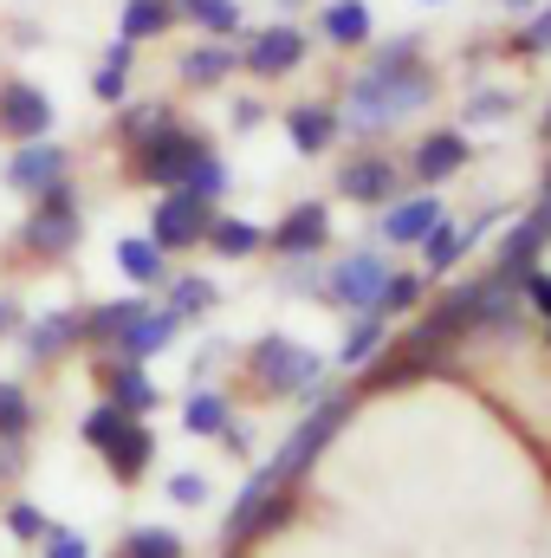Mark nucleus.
Here are the masks:
<instances>
[{
	"label": "nucleus",
	"mask_w": 551,
	"mask_h": 558,
	"mask_svg": "<svg viewBox=\"0 0 551 558\" xmlns=\"http://www.w3.org/2000/svg\"><path fill=\"white\" fill-rule=\"evenodd\" d=\"M162 260H169V254H162L149 234H124V241H118V274L131 279V286H156V279H169Z\"/></svg>",
	"instance_id": "a878e982"
},
{
	"label": "nucleus",
	"mask_w": 551,
	"mask_h": 558,
	"mask_svg": "<svg viewBox=\"0 0 551 558\" xmlns=\"http://www.w3.org/2000/svg\"><path fill=\"white\" fill-rule=\"evenodd\" d=\"M175 20L201 26L208 39H234L241 33V0H175Z\"/></svg>",
	"instance_id": "bb28decb"
},
{
	"label": "nucleus",
	"mask_w": 551,
	"mask_h": 558,
	"mask_svg": "<svg viewBox=\"0 0 551 558\" xmlns=\"http://www.w3.org/2000/svg\"><path fill=\"white\" fill-rule=\"evenodd\" d=\"M434 221H441L434 195H396V202H383V241H396V247H415Z\"/></svg>",
	"instance_id": "a211bd4d"
},
{
	"label": "nucleus",
	"mask_w": 551,
	"mask_h": 558,
	"mask_svg": "<svg viewBox=\"0 0 551 558\" xmlns=\"http://www.w3.org/2000/svg\"><path fill=\"white\" fill-rule=\"evenodd\" d=\"M487 221H493V215H480V221H467V228H454V221L441 215V221H434V228L421 234V254H428V274H448V267H454V260H461V254H467V247L480 241V228H487Z\"/></svg>",
	"instance_id": "5701e85b"
},
{
	"label": "nucleus",
	"mask_w": 551,
	"mask_h": 558,
	"mask_svg": "<svg viewBox=\"0 0 551 558\" xmlns=\"http://www.w3.org/2000/svg\"><path fill=\"white\" fill-rule=\"evenodd\" d=\"M526 299H532V305L551 318V274H539V267H532V274H526Z\"/></svg>",
	"instance_id": "37998d69"
},
{
	"label": "nucleus",
	"mask_w": 551,
	"mask_h": 558,
	"mask_svg": "<svg viewBox=\"0 0 551 558\" xmlns=\"http://www.w3.org/2000/svg\"><path fill=\"white\" fill-rule=\"evenodd\" d=\"M208 221H215V202H201L195 189H162V202L149 215V241L162 254H182V247H201Z\"/></svg>",
	"instance_id": "0eeeda50"
},
{
	"label": "nucleus",
	"mask_w": 551,
	"mask_h": 558,
	"mask_svg": "<svg viewBox=\"0 0 551 558\" xmlns=\"http://www.w3.org/2000/svg\"><path fill=\"white\" fill-rule=\"evenodd\" d=\"M65 169H72V156H65V143H52V137H33V143H20L13 156H7V189L13 195H46L52 182H65Z\"/></svg>",
	"instance_id": "1a4fd4ad"
},
{
	"label": "nucleus",
	"mask_w": 551,
	"mask_h": 558,
	"mask_svg": "<svg viewBox=\"0 0 551 558\" xmlns=\"http://www.w3.org/2000/svg\"><path fill=\"white\" fill-rule=\"evenodd\" d=\"M298 65H305V33H298L292 20L260 26V33L241 46V72H254V78H285V72H298Z\"/></svg>",
	"instance_id": "9b49d317"
},
{
	"label": "nucleus",
	"mask_w": 551,
	"mask_h": 558,
	"mask_svg": "<svg viewBox=\"0 0 551 558\" xmlns=\"http://www.w3.org/2000/svg\"><path fill=\"white\" fill-rule=\"evenodd\" d=\"M7 533H13V539H46V533H52V520H46L33 500H13V507H7Z\"/></svg>",
	"instance_id": "e433bc0d"
},
{
	"label": "nucleus",
	"mask_w": 551,
	"mask_h": 558,
	"mask_svg": "<svg viewBox=\"0 0 551 558\" xmlns=\"http://www.w3.org/2000/svg\"><path fill=\"white\" fill-rule=\"evenodd\" d=\"M434 98V72L421 65V39H390L344 92V131H390Z\"/></svg>",
	"instance_id": "f257e3e1"
},
{
	"label": "nucleus",
	"mask_w": 551,
	"mask_h": 558,
	"mask_svg": "<svg viewBox=\"0 0 551 558\" xmlns=\"http://www.w3.org/2000/svg\"><path fill=\"white\" fill-rule=\"evenodd\" d=\"M208 149H215V143L201 137V131H188V124H175V118H169V124H156L149 137L131 143V175L149 182V189H182V182H188V169H195Z\"/></svg>",
	"instance_id": "7ed1b4c3"
},
{
	"label": "nucleus",
	"mask_w": 551,
	"mask_h": 558,
	"mask_svg": "<svg viewBox=\"0 0 551 558\" xmlns=\"http://www.w3.org/2000/svg\"><path fill=\"white\" fill-rule=\"evenodd\" d=\"M241 72V52L228 46V39H201V46H188L182 59H175V78L188 85V92H215V85H228Z\"/></svg>",
	"instance_id": "ddd939ff"
},
{
	"label": "nucleus",
	"mask_w": 551,
	"mask_h": 558,
	"mask_svg": "<svg viewBox=\"0 0 551 558\" xmlns=\"http://www.w3.org/2000/svg\"><path fill=\"white\" fill-rule=\"evenodd\" d=\"M169 312H175V318H201V312H215V286H208V279H175V286H169Z\"/></svg>",
	"instance_id": "72a5a7b5"
},
{
	"label": "nucleus",
	"mask_w": 551,
	"mask_h": 558,
	"mask_svg": "<svg viewBox=\"0 0 551 558\" xmlns=\"http://www.w3.org/2000/svg\"><path fill=\"white\" fill-rule=\"evenodd\" d=\"M506 111H513L506 92H474V98H467V118H474V124H500Z\"/></svg>",
	"instance_id": "58836bf2"
},
{
	"label": "nucleus",
	"mask_w": 551,
	"mask_h": 558,
	"mask_svg": "<svg viewBox=\"0 0 551 558\" xmlns=\"http://www.w3.org/2000/svg\"><path fill=\"white\" fill-rule=\"evenodd\" d=\"M78 435L105 454V468H111L118 481H137L143 468L156 461V435L143 428V416L118 410V403H98V410L85 416V428H78Z\"/></svg>",
	"instance_id": "20e7f679"
},
{
	"label": "nucleus",
	"mask_w": 551,
	"mask_h": 558,
	"mask_svg": "<svg viewBox=\"0 0 551 558\" xmlns=\"http://www.w3.org/2000/svg\"><path fill=\"white\" fill-rule=\"evenodd\" d=\"M98 377H105V403H118V410H131V416H149V410H156V384H149V371H143L137 357H118V364H105Z\"/></svg>",
	"instance_id": "6ab92c4d"
},
{
	"label": "nucleus",
	"mask_w": 551,
	"mask_h": 558,
	"mask_svg": "<svg viewBox=\"0 0 551 558\" xmlns=\"http://www.w3.org/2000/svg\"><path fill=\"white\" fill-rule=\"evenodd\" d=\"M20 454H26L20 441H0V481H13V474H20Z\"/></svg>",
	"instance_id": "c03bdc74"
},
{
	"label": "nucleus",
	"mask_w": 551,
	"mask_h": 558,
	"mask_svg": "<svg viewBox=\"0 0 551 558\" xmlns=\"http://www.w3.org/2000/svg\"><path fill=\"white\" fill-rule=\"evenodd\" d=\"M551 234V215L539 208V215H526V228L500 247V267H493V279H506V286H526V274L539 267V247H546Z\"/></svg>",
	"instance_id": "aec40b11"
},
{
	"label": "nucleus",
	"mask_w": 551,
	"mask_h": 558,
	"mask_svg": "<svg viewBox=\"0 0 551 558\" xmlns=\"http://www.w3.org/2000/svg\"><path fill=\"white\" fill-rule=\"evenodd\" d=\"M519 52H551V7L539 13V20L519 26Z\"/></svg>",
	"instance_id": "a19ab883"
},
{
	"label": "nucleus",
	"mask_w": 551,
	"mask_h": 558,
	"mask_svg": "<svg viewBox=\"0 0 551 558\" xmlns=\"http://www.w3.org/2000/svg\"><path fill=\"white\" fill-rule=\"evenodd\" d=\"M52 124H59V111H52L46 85H33V78H0V131H7V137L13 143L52 137Z\"/></svg>",
	"instance_id": "6e6552de"
},
{
	"label": "nucleus",
	"mask_w": 551,
	"mask_h": 558,
	"mask_svg": "<svg viewBox=\"0 0 551 558\" xmlns=\"http://www.w3.org/2000/svg\"><path fill=\"white\" fill-rule=\"evenodd\" d=\"M370 0H325V13H318V33L331 39V46H364L370 39Z\"/></svg>",
	"instance_id": "b1692460"
},
{
	"label": "nucleus",
	"mask_w": 551,
	"mask_h": 558,
	"mask_svg": "<svg viewBox=\"0 0 551 558\" xmlns=\"http://www.w3.org/2000/svg\"><path fill=\"white\" fill-rule=\"evenodd\" d=\"M124 558H182V539L162 533V526H137V533L124 539Z\"/></svg>",
	"instance_id": "c9c22d12"
},
{
	"label": "nucleus",
	"mask_w": 551,
	"mask_h": 558,
	"mask_svg": "<svg viewBox=\"0 0 551 558\" xmlns=\"http://www.w3.org/2000/svg\"><path fill=\"white\" fill-rule=\"evenodd\" d=\"M169 500L175 507H201L208 500V481L201 474H169Z\"/></svg>",
	"instance_id": "ea45409f"
},
{
	"label": "nucleus",
	"mask_w": 551,
	"mask_h": 558,
	"mask_svg": "<svg viewBox=\"0 0 551 558\" xmlns=\"http://www.w3.org/2000/svg\"><path fill=\"white\" fill-rule=\"evenodd\" d=\"M396 189H403V169H396L390 156H357V162L338 169V195H351V202H364V208L396 202Z\"/></svg>",
	"instance_id": "f8f14e48"
},
{
	"label": "nucleus",
	"mask_w": 551,
	"mask_h": 558,
	"mask_svg": "<svg viewBox=\"0 0 551 558\" xmlns=\"http://www.w3.org/2000/svg\"><path fill=\"white\" fill-rule=\"evenodd\" d=\"M169 118H175L169 105H149V98H143V105H131V98H124V105H118V137L137 143V137H149L156 124H169Z\"/></svg>",
	"instance_id": "2f4dec72"
},
{
	"label": "nucleus",
	"mask_w": 551,
	"mask_h": 558,
	"mask_svg": "<svg viewBox=\"0 0 551 558\" xmlns=\"http://www.w3.org/2000/svg\"><path fill=\"white\" fill-rule=\"evenodd\" d=\"M325 234H331L325 202H298V208H292V215L273 228V234H267V241H273L285 260H305V254H318V247H325Z\"/></svg>",
	"instance_id": "4468645a"
},
{
	"label": "nucleus",
	"mask_w": 551,
	"mask_h": 558,
	"mask_svg": "<svg viewBox=\"0 0 551 558\" xmlns=\"http://www.w3.org/2000/svg\"><path fill=\"white\" fill-rule=\"evenodd\" d=\"M428 7H434V0H428Z\"/></svg>",
	"instance_id": "8fccbe9b"
},
{
	"label": "nucleus",
	"mask_w": 551,
	"mask_h": 558,
	"mask_svg": "<svg viewBox=\"0 0 551 558\" xmlns=\"http://www.w3.org/2000/svg\"><path fill=\"white\" fill-rule=\"evenodd\" d=\"M546 195H551V175H546ZM546 215H551V202H546Z\"/></svg>",
	"instance_id": "de8ad7c7"
},
{
	"label": "nucleus",
	"mask_w": 551,
	"mask_h": 558,
	"mask_svg": "<svg viewBox=\"0 0 551 558\" xmlns=\"http://www.w3.org/2000/svg\"><path fill=\"white\" fill-rule=\"evenodd\" d=\"M234 124H241V131H254V124H260V105H254V98H241V105H234Z\"/></svg>",
	"instance_id": "a18cd8bd"
},
{
	"label": "nucleus",
	"mask_w": 551,
	"mask_h": 558,
	"mask_svg": "<svg viewBox=\"0 0 551 558\" xmlns=\"http://www.w3.org/2000/svg\"><path fill=\"white\" fill-rule=\"evenodd\" d=\"M415 299H421V279H415V274H390L383 299H377V312L390 318V312H403V305H415Z\"/></svg>",
	"instance_id": "4c0bfd02"
},
{
	"label": "nucleus",
	"mask_w": 551,
	"mask_h": 558,
	"mask_svg": "<svg viewBox=\"0 0 551 558\" xmlns=\"http://www.w3.org/2000/svg\"><path fill=\"white\" fill-rule=\"evenodd\" d=\"M46 558H91V553H85L78 533H59V526H52V533H46Z\"/></svg>",
	"instance_id": "79ce46f5"
},
{
	"label": "nucleus",
	"mask_w": 551,
	"mask_h": 558,
	"mask_svg": "<svg viewBox=\"0 0 551 558\" xmlns=\"http://www.w3.org/2000/svg\"><path fill=\"white\" fill-rule=\"evenodd\" d=\"M33 422H39L33 397H26L20 384H0V441H26V435H33Z\"/></svg>",
	"instance_id": "c756f323"
},
{
	"label": "nucleus",
	"mask_w": 551,
	"mask_h": 558,
	"mask_svg": "<svg viewBox=\"0 0 551 558\" xmlns=\"http://www.w3.org/2000/svg\"><path fill=\"white\" fill-rule=\"evenodd\" d=\"M175 26V0H124V13H118V33L124 39H162Z\"/></svg>",
	"instance_id": "cd10ccee"
},
{
	"label": "nucleus",
	"mask_w": 551,
	"mask_h": 558,
	"mask_svg": "<svg viewBox=\"0 0 551 558\" xmlns=\"http://www.w3.org/2000/svg\"><path fill=\"white\" fill-rule=\"evenodd\" d=\"M254 377H260V390H267V397H305V390L325 377V357L273 331V338H260V344H254Z\"/></svg>",
	"instance_id": "39448f33"
},
{
	"label": "nucleus",
	"mask_w": 551,
	"mask_h": 558,
	"mask_svg": "<svg viewBox=\"0 0 551 558\" xmlns=\"http://www.w3.org/2000/svg\"><path fill=\"white\" fill-rule=\"evenodd\" d=\"M377 344H383V312H364V318L351 325V338H344L338 364H364V357H377Z\"/></svg>",
	"instance_id": "473e14b6"
},
{
	"label": "nucleus",
	"mask_w": 551,
	"mask_h": 558,
	"mask_svg": "<svg viewBox=\"0 0 551 558\" xmlns=\"http://www.w3.org/2000/svg\"><path fill=\"white\" fill-rule=\"evenodd\" d=\"M13 325H20V305H13V299H0V338H7Z\"/></svg>",
	"instance_id": "49530a36"
},
{
	"label": "nucleus",
	"mask_w": 551,
	"mask_h": 558,
	"mask_svg": "<svg viewBox=\"0 0 551 558\" xmlns=\"http://www.w3.org/2000/svg\"><path fill=\"white\" fill-rule=\"evenodd\" d=\"M131 72H137V39H111L105 46V59H98V72H91V98L98 105H124L131 98Z\"/></svg>",
	"instance_id": "412c9836"
},
{
	"label": "nucleus",
	"mask_w": 551,
	"mask_h": 558,
	"mask_svg": "<svg viewBox=\"0 0 551 558\" xmlns=\"http://www.w3.org/2000/svg\"><path fill=\"white\" fill-rule=\"evenodd\" d=\"M383 286H390V260H383V254H351V260H338V267H331L325 299H338L344 312H377Z\"/></svg>",
	"instance_id": "9d476101"
},
{
	"label": "nucleus",
	"mask_w": 551,
	"mask_h": 558,
	"mask_svg": "<svg viewBox=\"0 0 551 558\" xmlns=\"http://www.w3.org/2000/svg\"><path fill=\"white\" fill-rule=\"evenodd\" d=\"M467 156H474V149H467L461 131H428V137L415 143V175H421V182H448L454 169H467Z\"/></svg>",
	"instance_id": "4be33fe9"
},
{
	"label": "nucleus",
	"mask_w": 551,
	"mask_h": 558,
	"mask_svg": "<svg viewBox=\"0 0 551 558\" xmlns=\"http://www.w3.org/2000/svg\"><path fill=\"white\" fill-rule=\"evenodd\" d=\"M228 397H215V390H195V397H188V403H182V428H188V435H221V428H228Z\"/></svg>",
	"instance_id": "7c9ffc66"
},
{
	"label": "nucleus",
	"mask_w": 551,
	"mask_h": 558,
	"mask_svg": "<svg viewBox=\"0 0 551 558\" xmlns=\"http://www.w3.org/2000/svg\"><path fill=\"white\" fill-rule=\"evenodd\" d=\"M182 331V318L169 312V305H143L137 318L124 325V338H118V357H156V351H169V338Z\"/></svg>",
	"instance_id": "2eb2a0df"
},
{
	"label": "nucleus",
	"mask_w": 551,
	"mask_h": 558,
	"mask_svg": "<svg viewBox=\"0 0 551 558\" xmlns=\"http://www.w3.org/2000/svg\"><path fill=\"white\" fill-rule=\"evenodd\" d=\"M182 189H195L201 202H221V195H228V162H221V156L208 149V156H201V162L188 169V182H182Z\"/></svg>",
	"instance_id": "f704fd0d"
},
{
	"label": "nucleus",
	"mask_w": 551,
	"mask_h": 558,
	"mask_svg": "<svg viewBox=\"0 0 551 558\" xmlns=\"http://www.w3.org/2000/svg\"><path fill=\"white\" fill-rule=\"evenodd\" d=\"M201 241H208L221 260H247V254H260V247H267V234H260L254 221H241V215H221V208H215V221H208V234H201Z\"/></svg>",
	"instance_id": "393cba45"
},
{
	"label": "nucleus",
	"mask_w": 551,
	"mask_h": 558,
	"mask_svg": "<svg viewBox=\"0 0 551 558\" xmlns=\"http://www.w3.org/2000/svg\"><path fill=\"white\" fill-rule=\"evenodd\" d=\"M338 131H344V118H338L331 105H292V111H285V137H292L298 156H325V149L338 143Z\"/></svg>",
	"instance_id": "f3484780"
},
{
	"label": "nucleus",
	"mask_w": 551,
	"mask_h": 558,
	"mask_svg": "<svg viewBox=\"0 0 551 558\" xmlns=\"http://www.w3.org/2000/svg\"><path fill=\"white\" fill-rule=\"evenodd\" d=\"M344 416H351V403H344V397H331V403H318L311 416H305L298 428H292V441L279 448V454L267 461V468H260V474H267L273 487H292V481H298V474L311 468V454H318V448H325V441H331V435L344 428Z\"/></svg>",
	"instance_id": "423d86ee"
},
{
	"label": "nucleus",
	"mask_w": 551,
	"mask_h": 558,
	"mask_svg": "<svg viewBox=\"0 0 551 558\" xmlns=\"http://www.w3.org/2000/svg\"><path fill=\"white\" fill-rule=\"evenodd\" d=\"M78 234H85V215H78V189H72V175H65V182H52L46 195H33V208H26L13 247H26V254H39V260H65V254L78 247Z\"/></svg>",
	"instance_id": "f03ea898"
},
{
	"label": "nucleus",
	"mask_w": 551,
	"mask_h": 558,
	"mask_svg": "<svg viewBox=\"0 0 551 558\" xmlns=\"http://www.w3.org/2000/svg\"><path fill=\"white\" fill-rule=\"evenodd\" d=\"M85 331H78V312H46V318H33L26 331H20V351H26V364H52L59 351H72Z\"/></svg>",
	"instance_id": "dca6fc26"
},
{
	"label": "nucleus",
	"mask_w": 551,
	"mask_h": 558,
	"mask_svg": "<svg viewBox=\"0 0 551 558\" xmlns=\"http://www.w3.org/2000/svg\"><path fill=\"white\" fill-rule=\"evenodd\" d=\"M546 137H551V111H546Z\"/></svg>",
	"instance_id": "09e8293b"
},
{
	"label": "nucleus",
	"mask_w": 551,
	"mask_h": 558,
	"mask_svg": "<svg viewBox=\"0 0 551 558\" xmlns=\"http://www.w3.org/2000/svg\"><path fill=\"white\" fill-rule=\"evenodd\" d=\"M143 312V299H111V305H91V312H78V331L91 338V344H118L124 338V325Z\"/></svg>",
	"instance_id": "c85d7f7f"
}]
</instances>
